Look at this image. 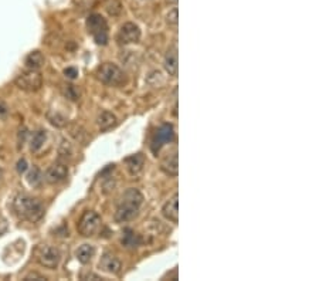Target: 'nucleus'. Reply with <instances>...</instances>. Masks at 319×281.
I'll return each mask as SVG.
<instances>
[{
    "label": "nucleus",
    "instance_id": "nucleus-12",
    "mask_svg": "<svg viewBox=\"0 0 319 281\" xmlns=\"http://www.w3.org/2000/svg\"><path fill=\"white\" fill-rule=\"evenodd\" d=\"M162 213L169 222H172V223L179 222V195L177 193L173 195L172 199H169L164 203L162 208Z\"/></svg>",
    "mask_w": 319,
    "mask_h": 281
},
{
    "label": "nucleus",
    "instance_id": "nucleus-29",
    "mask_svg": "<svg viewBox=\"0 0 319 281\" xmlns=\"http://www.w3.org/2000/svg\"><path fill=\"white\" fill-rule=\"evenodd\" d=\"M24 281H44L46 280V277H43V276H40V274H37V273H30V274H27L24 279H23Z\"/></svg>",
    "mask_w": 319,
    "mask_h": 281
},
{
    "label": "nucleus",
    "instance_id": "nucleus-8",
    "mask_svg": "<svg viewBox=\"0 0 319 281\" xmlns=\"http://www.w3.org/2000/svg\"><path fill=\"white\" fill-rule=\"evenodd\" d=\"M174 138V129L172 124L166 122L163 125H160V128L156 131L155 136L152 139V145H151V149L155 155H158V152L162 149V146L164 144H169L172 142Z\"/></svg>",
    "mask_w": 319,
    "mask_h": 281
},
{
    "label": "nucleus",
    "instance_id": "nucleus-2",
    "mask_svg": "<svg viewBox=\"0 0 319 281\" xmlns=\"http://www.w3.org/2000/svg\"><path fill=\"white\" fill-rule=\"evenodd\" d=\"M13 210L20 220H26L30 223H36L44 216V206L36 198L20 193L13 200Z\"/></svg>",
    "mask_w": 319,
    "mask_h": 281
},
{
    "label": "nucleus",
    "instance_id": "nucleus-17",
    "mask_svg": "<svg viewBox=\"0 0 319 281\" xmlns=\"http://www.w3.org/2000/svg\"><path fill=\"white\" fill-rule=\"evenodd\" d=\"M44 64H46V57H44V54L41 51H38V50H34V51L28 53V55L26 57V65H27V68L40 70Z\"/></svg>",
    "mask_w": 319,
    "mask_h": 281
},
{
    "label": "nucleus",
    "instance_id": "nucleus-15",
    "mask_svg": "<svg viewBox=\"0 0 319 281\" xmlns=\"http://www.w3.org/2000/svg\"><path fill=\"white\" fill-rule=\"evenodd\" d=\"M125 166H127L128 172L131 173L132 176H137L142 172L144 166H145V158L142 154H135L128 156L127 159L124 161Z\"/></svg>",
    "mask_w": 319,
    "mask_h": 281
},
{
    "label": "nucleus",
    "instance_id": "nucleus-23",
    "mask_svg": "<svg viewBox=\"0 0 319 281\" xmlns=\"http://www.w3.org/2000/svg\"><path fill=\"white\" fill-rule=\"evenodd\" d=\"M27 182L30 186H33V188H37V186H40L41 185V182H43V173L41 171L38 169V168H33V169H30V172L27 175Z\"/></svg>",
    "mask_w": 319,
    "mask_h": 281
},
{
    "label": "nucleus",
    "instance_id": "nucleus-3",
    "mask_svg": "<svg viewBox=\"0 0 319 281\" xmlns=\"http://www.w3.org/2000/svg\"><path fill=\"white\" fill-rule=\"evenodd\" d=\"M97 78L105 85L121 87L127 82V75L117 64L104 63L97 68Z\"/></svg>",
    "mask_w": 319,
    "mask_h": 281
},
{
    "label": "nucleus",
    "instance_id": "nucleus-6",
    "mask_svg": "<svg viewBox=\"0 0 319 281\" xmlns=\"http://www.w3.org/2000/svg\"><path fill=\"white\" fill-rule=\"evenodd\" d=\"M101 226L100 215L94 210H87L77 223V230L82 237H92Z\"/></svg>",
    "mask_w": 319,
    "mask_h": 281
},
{
    "label": "nucleus",
    "instance_id": "nucleus-28",
    "mask_svg": "<svg viewBox=\"0 0 319 281\" xmlns=\"http://www.w3.org/2000/svg\"><path fill=\"white\" fill-rule=\"evenodd\" d=\"M64 75L68 78V80H75L78 77V70L75 67H67L64 70Z\"/></svg>",
    "mask_w": 319,
    "mask_h": 281
},
{
    "label": "nucleus",
    "instance_id": "nucleus-20",
    "mask_svg": "<svg viewBox=\"0 0 319 281\" xmlns=\"http://www.w3.org/2000/svg\"><path fill=\"white\" fill-rule=\"evenodd\" d=\"M61 92H63L64 98H67L68 101H78L81 98V91L74 84H64Z\"/></svg>",
    "mask_w": 319,
    "mask_h": 281
},
{
    "label": "nucleus",
    "instance_id": "nucleus-14",
    "mask_svg": "<svg viewBox=\"0 0 319 281\" xmlns=\"http://www.w3.org/2000/svg\"><path fill=\"white\" fill-rule=\"evenodd\" d=\"M160 169L163 171L167 176H177L179 173V158H177V151H174L173 154L167 155L166 158L162 159L160 162Z\"/></svg>",
    "mask_w": 319,
    "mask_h": 281
},
{
    "label": "nucleus",
    "instance_id": "nucleus-18",
    "mask_svg": "<svg viewBox=\"0 0 319 281\" xmlns=\"http://www.w3.org/2000/svg\"><path fill=\"white\" fill-rule=\"evenodd\" d=\"M95 254V247L91 245H82L77 249L75 252V257L81 264H88L92 260Z\"/></svg>",
    "mask_w": 319,
    "mask_h": 281
},
{
    "label": "nucleus",
    "instance_id": "nucleus-30",
    "mask_svg": "<svg viewBox=\"0 0 319 281\" xmlns=\"http://www.w3.org/2000/svg\"><path fill=\"white\" fill-rule=\"evenodd\" d=\"M27 166L28 165L26 159H20V161L17 162V166H16V168H17V172L20 173V175H21V173H24L26 171H27Z\"/></svg>",
    "mask_w": 319,
    "mask_h": 281
},
{
    "label": "nucleus",
    "instance_id": "nucleus-11",
    "mask_svg": "<svg viewBox=\"0 0 319 281\" xmlns=\"http://www.w3.org/2000/svg\"><path fill=\"white\" fill-rule=\"evenodd\" d=\"M98 266H100L101 272L108 273V274H118L121 272V269H122L121 262L112 253L102 254Z\"/></svg>",
    "mask_w": 319,
    "mask_h": 281
},
{
    "label": "nucleus",
    "instance_id": "nucleus-13",
    "mask_svg": "<svg viewBox=\"0 0 319 281\" xmlns=\"http://www.w3.org/2000/svg\"><path fill=\"white\" fill-rule=\"evenodd\" d=\"M163 65L166 73L169 75H172V77L177 75V73H179V58H177V48L176 47H172L166 51Z\"/></svg>",
    "mask_w": 319,
    "mask_h": 281
},
{
    "label": "nucleus",
    "instance_id": "nucleus-5",
    "mask_svg": "<svg viewBox=\"0 0 319 281\" xmlns=\"http://www.w3.org/2000/svg\"><path fill=\"white\" fill-rule=\"evenodd\" d=\"M14 84L17 88L26 92H36L43 87V75L38 70L27 68L18 74L14 80Z\"/></svg>",
    "mask_w": 319,
    "mask_h": 281
},
{
    "label": "nucleus",
    "instance_id": "nucleus-25",
    "mask_svg": "<svg viewBox=\"0 0 319 281\" xmlns=\"http://www.w3.org/2000/svg\"><path fill=\"white\" fill-rule=\"evenodd\" d=\"M70 135L73 136L75 141H78V142H85V138H87L85 131H84L80 125H73V127H70Z\"/></svg>",
    "mask_w": 319,
    "mask_h": 281
},
{
    "label": "nucleus",
    "instance_id": "nucleus-4",
    "mask_svg": "<svg viewBox=\"0 0 319 281\" xmlns=\"http://www.w3.org/2000/svg\"><path fill=\"white\" fill-rule=\"evenodd\" d=\"M87 30L98 45H105L108 43V23L101 14L94 13L87 18Z\"/></svg>",
    "mask_w": 319,
    "mask_h": 281
},
{
    "label": "nucleus",
    "instance_id": "nucleus-27",
    "mask_svg": "<svg viewBox=\"0 0 319 281\" xmlns=\"http://www.w3.org/2000/svg\"><path fill=\"white\" fill-rule=\"evenodd\" d=\"M166 23L169 26H173V27H176L179 24V10H177V7H173V9L167 11V14H166Z\"/></svg>",
    "mask_w": 319,
    "mask_h": 281
},
{
    "label": "nucleus",
    "instance_id": "nucleus-19",
    "mask_svg": "<svg viewBox=\"0 0 319 281\" xmlns=\"http://www.w3.org/2000/svg\"><path fill=\"white\" fill-rule=\"evenodd\" d=\"M47 139V132L44 129H38L37 132L33 134L31 136V141H30V149L33 151V152H38L43 145H44V142H46Z\"/></svg>",
    "mask_w": 319,
    "mask_h": 281
},
{
    "label": "nucleus",
    "instance_id": "nucleus-32",
    "mask_svg": "<svg viewBox=\"0 0 319 281\" xmlns=\"http://www.w3.org/2000/svg\"><path fill=\"white\" fill-rule=\"evenodd\" d=\"M3 178H4V171L0 168V183H1V181H3Z\"/></svg>",
    "mask_w": 319,
    "mask_h": 281
},
{
    "label": "nucleus",
    "instance_id": "nucleus-24",
    "mask_svg": "<svg viewBox=\"0 0 319 281\" xmlns=\"http://www.w3.org/2000/svg\"><path fill=\"white\" fill-rule=\"evenodd\" d=\"M105 10L108 11L110 16H119L122 11V4L119 0H108L105 3Z\"/></svg>",
    "mask_w": 319,
    "mask_h": 281
},
{
    "label": "nucleus",
    "instance_id": "nucleus-1",
    "mask_svg": "<svg viewBox=\"0 0 319 281\" xmlns=\"http://www.w3.org/2000/svg\"><path fill=\"white\" fill-rule=\"evenodd\" d=\"M144 203V196L142 193L135 189V188H129L128 191L122 193L121 199H119L118 208L115 212V222L117 223H127L137 218L139 215V208Z\"/></svg>",
    "mask_w": 319,
    "mask_h": 281
},
{
    "label": "nucleus",
    "instance_id": "nucleus-7",
    "mask_svg": "<svg viewBox=\"0 0 319 281\" xmlns=\"http://www.w3.org/2000/svg\"><path fill=\"white\" fill-rule=\"evenodd\" d=\"M37 262L40 263V266H43L44 269L48 270H55L60 262H61V253L57 247L53 246H43L38 254H37Z\"/></svg>",
    "mask_w": 319,
    "mask_h": 281
},
{
    "label": "nucleus",
    "instance_id": "nucleus-16",
    "mask_svg": "<svg viewBox=\"0 0 319 281\" xmlns=\"http://www.w3.org/2000/svg\"><path fill=\"white\" fill-rule=\"evenodd\" d=\"M117 124H118V118L110 111H102L97 118V125L101 131H108L111 128L115 127Z\"/></svg>",
    "mask_w": 319,
    "mask_h": 281
},
{
    "label": "nucleus",
    "instance_id": "nucleus-33",
    "mask_svg": "<svg viewBox=\"0 0 319 281\" xmlns=\"http://www.w3.org/2000/svg\"><path fill=\"white\" fill-rule=\"evenodd\" d=\"M166 1H167V3H169V4H174V6H176V4H177V1H179V0H166Z\"/></svg>",
    "mask_w": 319,
    "mask_h": 281
},
{
    "label": "nucleus",
    "instance_id": "nucleus-10",
    "mask_svg": "<svg viewBox=\"0 0 319 281\" xmlns=\"http://www.w3.org/2000/svg\"><path fill=\"white\" fill-rule=\"evenodd\" d=\"M68 176V166L63 162H57L53 163L48 169L46 171V179L50 185H57V183H61L67 179Z\"/></svg>",
    "mask_w": 319,
    "mask_h": 281
},
{
    "label": "nucleus",
    "instance_id": "nucleus-9",
    "mask_svg": "<svg viewBox=\"0 0 319 281\" xmlns=\"http://www.w3.org/2000/svg\"><path fill=\"white\" fill-rule=\"evenodd\" d=\"M119 44H132V43H138L141 40V28L138 27V24L132 23V21H127L124 23L118 31L117 36Z\"/></svg>",
    "mask_w": 319,
    "mask_h": 281
},
{
    "label": "nucleus",
    "instance_id": "nucleus-22",
    "mask_svg": "<svg viewBox=\"0 0 319 281\" xmlns=\"http://www.w3.org/2000/svg\"><path fill=\"white\" fill-rule=\"evenodd\" d=\"M47 118H48V121L57 128H63L68 124V119L65 118L63 114L58 112V111H50V112L47 114Z\"/></svg>",
    "mask_w": 319,
    "mask_h": 281
},
{
    "label": "nucleus",
    "instance_id": "nucleus-21",
    "mask_svg": "<svg viewBox=\"0 0 319 281\" xmlns=\"http://www.w3.org/2000/svg\"><path fill=\"white\" fill-rule=\"evenodd\" d=\"M122 245L125 246V247H131V249H135L138 246L142 243V239L139 235H137L135 232H132V230H125V235L122 237Z\"/></svg>",
    "mask_w": 319,
    "mask_h": 281
},
{
    "label": "nucleus",
    "instance_id": "nucleus-26",
    "mask_svg": "<svg viewBox=\"0 0 319 281\" xmlns=\"http://www.w3.org/2000/svg\"><path fill=\"white\" fill-rule=\"evenodd\" d=\"M58 154H60V158H71V155H73V145L67 139H63L61 145L58 148Z\"/></svg>",
    "mask_w": 319,
    "mask_h": 281
},
{
    "label": "nucleus",
    "instance_id": "nucleus-31",
    "mask_svg": "<svg viewBox=\"0 0 319 281\" xmlns=\"http://www.w3.org/2000/svg\"><path fill=\"white\" fill-rule=\"evenodd\" d=\"M7 112H9L7 105H6L3 101L0 100V117H4V115H7Z\"/></svg>",
    "mask_w": 319,
    "mask_h": 281
}]
</instances>
